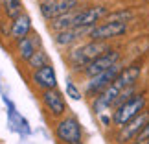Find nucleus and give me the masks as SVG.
<instances>
[{"instance_id": "nucleus-1", "label": "nucleus", "mask_w": 149, "mask_h": 144, "mask_svg": "<svg viewBox=\"0 0 149 144\" xmlns=\"http://www.w3.org/2000/svg\"><path fill=\"white\" fill-rule=\"evenodd\" d=\"M140 76V65H131V67H125L122 72L118 74V78L109 85V87L103 91V93L96 98V103H94V111L103 113L105 109L112 107L116 100L120 98V94L123 91H127L129 87H133L134 81L138 79Z\"/></svg>"}, {"instance_id": "nucleus-2", "label": "nucleus", "mask_w": 149, "mask_h": 144, "mask_svg": "<svg viewBox=\"0 0 149 144\" xmlns=\"http://www.w3.org/2000/svg\"><path fill=\"white\" fill-rule=\"evenodd\" d=\"M111 50L103 41H90L87 44H81L79 48H76L74 52H70V61L72 65L79 68V67H87L92 61H96L98 57H101L103 54Z\"/></svg>"}, {"instance_id": "nucleus-3", "label": "nucleus", "mask_w": 149, "mask_h": 144, "mask_svg": "<svg viewBox=\"0 0 149 144\" xmlns=\"http://www.w3.org/2000/svg\"><path fill=\"white\" fill-rule=\"evenodd\" d=\"M144 107H146V96L144 94H134L129 102H125L122 107H118L112 114V122L123 128L127 126L133 118H136L140 113H144Z\"/></svg>"}, {"instance_id": "nucleus-4", "label": "nucleus", "mask_w": 149, "mask_h": 144, "mask_svg": "<svg viewBox=\"0 0 149 144\" xmlns=\"http://www.w3.org/2000/svg\"><path fill=\"white\" fill-rule=\"evenodd\" d=\"M77 4H79L77 0H42V2L39 4V8H41V13H42L44 19L55 20V19H59L61 15L76 11Z\"/></svg>"}, {"instance_id": "nucleus-5", "label": "nucleus", "mask_w": 149, "mask_h": 144, "mask_svg": "<svg viewBox=\"0 0 149 144\" xmlns=\"http://www.w3.org/2000/svg\"><path fill=\"white\" fill-rule=\"evenodd\" d=\"M55 135L65 144H79L81 142V126L74 117H66L59 120V124L55 126Z\"/></svg>"}, {"instance_id": "nucleus-6", "label": "nucleus", "mask_w": 149, "mask_h": 144, "mask_svg": "<svg viewBox=\"0 0 149 144\" xmlns=\"http://www.w3.org/2000/svg\"><path fill=\"white\" fill-rule=\"evenodd\" d=\"M107 15L105 6H94L87 9H77L76 17L72 20V28H94L96 22H100Z\"/></svg>"}, {"instance_id": "nucleus-7", "label": "nucleus", "mask_w": 149, "mask_h": 144, "mask_svg": "<svg viewBox=\"0 0 149 144\" xmlns=\"http://www.w3.org/2000/svg\"><path fill=\"white\" fill-rule=\"evenodd\" d=\"M120 61V52L118 50H109L107 54H103L101 57H98L96 61H92L90 65H87L83 68V72L87 74L88 78H96L100 74L107 72L109 68H112L114 65H118Z\"/></svg>"}, {"instance_id": "nucleus-8", "label": "nucleus", "mask_w": 149, "mask_h": 144, "mask_svg": "<svg viewBox=\"0 0 149 144\" xmlns=\"http://www.w3.org/2000/svg\"><path fill=\"white\" fill-rule=\"evenodd\" d=\"M122 70H123V68L120 67V63H118V65H114L112 68H109L107 72H103V74H100V76H96V78H90V81L87 83V94L88 96L101 94L103 91H105L109 85L118 78V74Z\"/></svg>"}, {"instance_id": "nucleus-9", "label": "nucleus", "mask_w": 149, "mask_h": 144, "mask_svg": "<svg viewBox=\"0 0 149 144\" xmlns=\"http://www.w3.org/2000/svg\"><path fill=\"white\" fill-rule=\"evenodd\" d=\"M125 32H127V22H103L92 28L88 37H92V41H107V39L123 35Z\"/></svg>"}, {"instance_id": "nucleus-10", "label": "nucleus", "mask_w": 149, "mask_h": 144, "mask_svg": "<svg viewBox=\"0 0 149 144\" xmlns=\"http://www.w3.org/2000/svg\"><path fill=\"white\" fill-rule=\"evenodd\" d=\"M147 122H149V113L147 111L140 113L136 118H133L127 126H123V128L120 129V133L116 137L118 142H129V140H133V139H138V135L144 131Z\"/></svg>"}, {"instance_id": "nucleus-11", "label": "nucleus", "mask_w": 149, "mask_h": 144, "mask_svg": "<svg viewBox=\"0 0 149 144\" xmlns=\"http://www.w3.org/2000/svg\"><path fill=\"white\" fill-rule=\"evenodd\" d=\"M41 100H42V103H44V107H46L52 114H55V117L63 114V113H65V109H66L65 100H63V94L57 93L55 89H52V91H42Z\"/></svg>"}, {"instance_id": "nucleus-12", "label": "nucleus", "mask_w": 149, "mask_h": 144, "mask_svg": "<svg viewBox=\"0 0 149 144\" xmlns=\"http://www.w3.org/2000/svg\"><path fill=\"white\" fill-rule=\"evenodd\" d=\"M33 83L37 85V87H41L44 91H52L55 89L57 85V78H55V70L54 67L50 65H44L42 68H39V70H35V74H33Z\"/></svg>"}, {"instance_id": "nucleus-13", "label": "nucleus", "mask_w": 149, "mask_h": 144, "mask_svg": "<svg viewBox=\"0 0 149 144\" xmlns=\"http://www.w3.org/2000/svg\"><path fill=\"white\" fill-rule=\"evenodd\" d=\"M92 32V28H70V30H65V32H59L55 35V43L59 44V46H68V44L76 43L79 37H83L85 33Z\"/></svg>"}, {"instance_id": "nucleus-14", "label": "nucleus", "mask_w": 149, "mask_h": 144, "mask_svg": "<svg viewBox=\"0 0 149 144\" xmlns=\"http://www.w3.org/2000/svg\"><path fill=\"white\" fill-rule=\"evenodd\" d=\"M31 32V19L28 15H20L17 20H13V26H11V37L17 39V41H22L30 35Z\"/></svg>"}, {"instance_id": "nucleus-15", "label": "nucleus", "mask_w": 149, "mask_h": 144, "mask_svg": "<svg viewBox=\"0 0 149 144\" xmlns=\"http://www.w3.org/2000/svg\"><path fill=\"white\" fill-rule=\"evenodd\" d=\"M37 46H39V35H37V33H33V35H28L26 39L19 41V55L22 57V59L30 61L31 55L39 50Z\"/></svg>"}, {"instance_id": "nucleus-16", "label": "nucleus", "mask_w": 149, "mask_h": 144, "mask_svg": "<svg viewBox=\"0 0 149 144\" xmlns=\"http://www.w3.org/2000/svg\"><path fill=\"white\" fill-rule=\"evenodd\" d=\"M2 8L11 20H17L20 15H24L22 13V2L20 0H2Z\"/></svg>"}, {"instance_id": "nucleus-17", "label": "nucleus", "mask_w": 149, "mask_h": 144, "mask_svg": "<svg viewBox=\"0 0 149 144\" xmlns=\"http://www.w3.org/2000/svg\"><path fill=\"white\" fill-rule=\"evenodd\" d=\"M28 63H30V67H31V68H35V70H39V68H42L44 65H48V55L44 54L42 50H37L35 54L31 55V59L28 61Z\"/></svg>"}, {"instance_id": "nucleus-18", "label": "nucleus", "mask_w": 149, "mask_h": 144, "mask_svg": "<svg viewBox=\"0 0 149 144\" xmlns=\"http://www.w3.org/2000/svg\"><path fill=\"white\" fill-rule=\"evenodd\" d=\"M131 17H133V13H131L129 9H122V11H116V13L107 15L105 22H127Z\"/></svg>"}, {"instance_id": "nucleus-19", "label": "nucleus", "mask_w": 149, "mask_h": 144, "mask_svg": "<svg viewBox=\"0 0 149 144\" xmlns=\"http://www.w3.org/2000/svg\"><path fill=\"white\" fill-rule=\"evenodd\" d=\"M66 94L70 96L72 100H81V91H79L70 79H66Z\"/></svg>"}, {"instance_id": "nucleus-20", "label": "nucleus", "mask_w": 149, "mask_h": 144, "mask_svg": "<svg viewBox=\"0 0 149 144\" xmlns=\"http://www.w3.org/2000/svg\"><path fill=\"white\" fill-rule=\"evenodd\" d=\"M136 140H149V122H147V126L144 128V131L138 135V139H136Z\"/></svg>"}, {"instance_id": "nucleus-21", "label": "nucleus", "mask_w": 149, "mask_h": 144, "mask_svg": "<svg viewBox=\"0 0 149 144\" xmlns=\"http://www.w3.org/2000/svg\"><path fill=\"white\" fill-rule=\"evenodd\" d=\"M133 144H149V140H134Z\"/></svg>"}, {"instance_id": "nucleus-22", "label": "nucleus", "mask_w": 149, "mask_h": 144, "mask_svg": "<svg viewBox=\"0 0 149 144\" xmlns=\"http://www.w3.org/2000/svg\"><path fill=\"white\" fill-rule=\"evenodd\" d=\"M0 8H2V0H0Z\"/></svg>"}]
</instances>
